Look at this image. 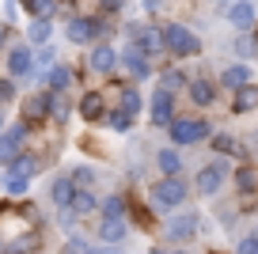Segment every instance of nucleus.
Listing matches in <instances>:
<instances>
[{"mask_svg":"<svg viewBox=\"0 0 258 254\" xmlns=\"http://www.w3.org/2000/svg\"><path fill=\"white\" fill-rule=\"evenodd\" d=\"M61 254H95V246H91V243H84L80 235H73L69 243H64V250H61Z\"/></svg>","mask_w":258,"mask_h":254,"instance_id":"34","label":"nucleus"},{"mask_svg":"<svg viewBox=\"0 0 258 254\" xmlns=\"http://www.w3.org/2000/svg\"><path fill=\"white\" fill-rule=\"evenodd\" d=\"M69 178H73V186H80V190H91L99 175H95V167H76V171H73Z\"/></svg>","mask_w":258,"mask_h":254,"instance_id":"28","label":"nucleus"},{"mask_svg":"<svg viewBox=\"0 0 258 254\" xmlns=\"http://www.w3.org/2000/svg\"><path fill=\"white\" fill-rule=\"evenodd\" d=\"M27 38L38 42V46H46V42H49V23H46V19H34L31 31H27Z\"/></svg>","mask_w":258,"mask_h":254,"instance_id":"32","label":"nucleus"},{"mask_svg":"<svg viewBox=\"0 0 258 254\" xmlns=\"http://www.w3.org/2000/svg\"><path fill=\"white\" fill-rule=\"evenodd\" d=\"M23 141H27V125L19 121V125H12L8 133H0V159H16L19 156V148H23Z\"/></svg>","mask_w":258,"mask_h":254,"instance_id":"9","label":"nucleus"},{"mask_svg":"<svg viewBox=\"0 0 258 254\" xmlns=\"http://www.w3.org/2000/svg\"><path fill=\"white\" fill-rule=\"evenodd\" d=\"M73 194H76V186H73V178H69V175L53 178V186H49V198H53L57 209H69V205H73Z\"/></svg>","mask_w":258,"mask_h":254,"instance_id":"15","label":"nucleus"},{"mask_svg":"<svg viewBox=\"0 0 258 254\" xmlns=\"http://www.w3.org/2000/svg\"><path fill=\"white\" fill-rule=\"evenodd\" d=\"M99 216H125V201H121L118 194L103 198V201H99Z\"/></svg>","mask_w":258,"mask_h":254,"instance_id":"27","label":"nucleus"},{"mask_svg":"<svg viewBox=\"0 0 258 254\" xmlns=\"http://www.w3.org/2000/svg\"><path fill=\"white\" fill-rule=\"evenodd\" d=\"M0 46H4V27H0Z\"/></svg>","mask_w":258,"mask_h":254,"instance_id":"43","label":"nucleus"},{"mask_svg":"<svg viewBox=\"0 0 258 254\" xmlns=\"http://www.w3.org/2000/svg\"><path fill=\"white\" fill-rule=\"evenodd\" d=\"M69 88H73V69L57 65V69L49 72V91H69Z\"/></svg>","mask_w":258,"mask_h":254,"instance_id":"23","label":"nucleus"},{"mask_svg":"<svg viewBox=\"0 0 258 254\" xmlns=\"http://www.w3.org/2000/svg\"><path fill=\"white\" fill-rule=\"evenodd\" d=\"M34 171H38V156H31V152H19V156L8 163V175L12 178H31Z\"/></svg>","mask_w":258,"mask_h":254,"instance_id":"18","label":"nucleus"},{"mask_svg":"<svg viewBox=\"0 0 258 254\" xmlns=\"http://www.w3.org/2000/svg\"><path fill=\"white\" fill-rule=\"evenodd\" d=\"M0 254H4V243H0Z\"/></svg>","mask_w":258,"mask_h":254,"instance_id":"45","label":"nucleus"},{"mask_svg":"<svg viewBox=\"0 0 258 254\" xmlns=\"http://www.w3.org/2000/svg\"><path fill=\"white\" fill-rule=\"evenodd\" d=\"M224 178H228V163H224V159H213V163H205L202 171H198V194H205V198L220 194Z\"/></svg>","mask_w":258,"mask_h":254,"instance_id":"5","label":"nucleus"},{"mask_svg":"<svg viewBox=\"0 0 258 254\" xmlns=\"http://www.w3.org/2000/svg\"><path fill=\"white\" fill-rule=\"evenodd\" d=\"M182 84H186V80H182V72H175V69L160 76V91H167V95H175V91L182 88Z\"/></svg>","mask_w":258,"mask_h":254,"instance_id":"31","label":"nucleus"},{"mask_svg":"<svg viewBox=\"0 0 258 254\" xmlns=\"http://www.w3.org/2000/svg\"><path fill=\"white\" fill-rule=\"evenodd\" d=\"M171 254H190V250H171Z\"/></svg>","mask_w":258,"mask_h":254,"instance_id":"44","label":"nucleus"},{"mask_svg":"<svg viewBox=\"0 0 258 254\" xmlns=\"http://www.w3.org/2000/svg\"><path fill=\"white\" fill-rule=\"evenodd\" d=\"M121 69H125L133 80H148V76H152V69H148V57L141 53L137 46H129L125 53H121Z\"/></svg>","mask_w":258,"mask_h":254,"instance_id":"10","label":"nucleus"},{"mask_svg":"<svg viewBox=\"0 0 258 254\" xmlns=\"http://www.w3.org/2000/svg\"><path fill=\"white\" fill-rule=\"evenodd\" d=\"M190 99L198 106H209L217 99V88H213V80H190Z\"/></svg>","mask_w":258,"mask_h":254,"instance_id":"21","label":"nucleus"},{"mask_svg":"<svg viewBox=\"0 0 258 254\" xmlns=\"http://www.w3.org/2000/svg\"><path fill=\"white\" fill-rule=\"evenodd\" d=\"M235 186H239V194H254L258 190V175L250 167H239V171H235Z\"/></svg>","mask_w":258,"mask_h":254,"instance_id":"25","label":"nucleus"},{"mask_svg":"<svg viewBox=\"0 0 258 254\" xmlns=\"http://www.w3.org/2000/svg\"><path fill=\"white\" fill-rule=\"evenodd\" d=\"M95 254H118V250H110V246H99V250Z\"/></svg>","mask_w":258,"mask_h":254,"instance_id":"41","label":"nucleus"},{"mask_svg":"<svg viewBox=\"0 0 258 254\" xmlns=\"http://www.w3.org/2000/svg\"><path fill=\"white\" fill-rule=\"evenodd\" d=\"M31 69H34V53L27 46H16L8 53V76H16V80H23V76H31Z\"/></svg>","mask_w":258,"mask_h":254,"instance_id":"12","label":"nucleus"},{"mask_svg":"<svg viewBox=\"0 0 258 254\" xmlns=\"http://www.w3.org/2000/svg\"><path fill=\"white\" fill-rule=\"evenodd\" d=\"M152 209L156 213H171V209H178L186 198H190V190H186L182 178H160V182H152Z\"/></svg>","mask_w":258,"mask_h":254,"instance_id":"1","label":"nucleus"},{"mask_svg":"<svg viewBox=\"0 0 258 254\" xmlns=\"http://www.w3.org/2000/svg\"><path fill=\"white\" fill-rule=\"evenodd\" d=\"M213 148H217V156H235V159L247 156V148H243L232 133H217V137H213Z\"/></svg>","mask_w":258,"mask_h":254,"instance_id":"20","label":"nucleus"},{"mask_svg":"<svg viewBox=\"0 0 258 254\" xmlns=\"http://www.w3.org/2000/svg\"><path fill=\"white\" fill-rule=\"evenodd\" d=\"M110 125L118 129V133H125L129 125H133V114H125V110H118V114H110Z\"/></svg>","mask_w":258,"mask_h":254,"instance_id":"35","label":"nucleus"},{"mask_svg":"<svg viewBox=\"0 0 258 254\" xmlns=\"http://www.w3.org/2000/svg\"><path fill=\"white\" fill-rule=\"evenodd\" d=\"M148 114H152L156 125H171V121H175V118H171V114H175V99H171L167 91L156 88V95H152V110H148Z\"/></svg>","mask_w":258,"mask_h":254,"instance_id":"13","label":"nucleus"},{"mask_svg":"<svg viewBox=\"0 0 258 254\" xmlns=\"http://www.w3.org/2000/svg\"><path fill=\"white\" fill-rule=\"evenodd\" d=\"M121 110L137 118V110H141V95H137V88H125V91H121Z\"/></svg>","mask_w":258,"mask_h":254,"instance_id":"33","label":"nucleus"},{"mask_svg":"<svg viewBox=\"0 0 258 254\" xmlns=\"http://www.w3.org/2000/svg\"><path fill=\"white\" fill-rule=\"evenodd\" d=\"M73 216H91V213H99V198H95V190H80L76 186V194H73Z\"/></svg>","mask_w":258,"mask_h":254,"instance_id":"16","label":"nucleus"},{"mask_svg":"<svg viewBox=\"0 0 258 254\" xmlns=\"http://www.w3.org/2000/svg\"><path fill=\"white\" fill-rule=\"evenodd\" d=\"M254 42H258V31H254Z\"/></svg>","mask_w":258,"mask_h":254,"instance_id":"46","label":"nucleus"},{"mask_svg":"<svg viewBox=\"0 0 258 254\" xmlns=\"http://www.w3.org/2000/svg\"><path fill=\"white\" fill-rule=\"evenodd\" d=\"M0 99H12V84L8 80H0Z\"/></svg>","mask_w":258,"mask_h":254,"instance_id":"39","label":"nucleus"},{"mask_svg":"<svg viewBox=\"0 0 258 254\" xmlns=\"http://www.w3.org/2000/svg\"><path fill=\"white\" fill-rule=\"evenodd\" d=\"M254 46H258V42H250V38H243V42H235V49H239V53H243V57H250V53H254Z\"/></svg>","mask_w":258,"mask_h":254,"instance_id":"38","label":"nucleus"},{"mask_svg":"<svg viewBox=\"0 0 258 254\" xmlns=\"http://www.w3.org/2000/svg\"><path fill=\"white\" fill-rule=\"evenodd\" d=\"M0 125H4V121H0Z\"/></svg>","mask_w":258,"mask_h":254,"instance_id":"47","label":"nucleus"},{"mask_svg":"<svg viewBox=\"0 0 258 254\" xmlns=\"http://www.w3.org/2000/svg\"><path fill=\"white\" fill-rule=\"evenodd\" d=\"M49 114V91L46 95H31V103H27V118H46Z\"/></svg>","mask_w":258,"mask_h":254,"instance_id":"29","label":"nucleus"},{"mask_svg":"<svg viewBox=\"0 0 258 254\" xmlns=\"http://www.w3.org/2000/svg\"><path fill=\"white\" fill-rule=\"evenodd\" d=\"M152 254H171V250H160V246H156V250H152Z\"/></svg>","mask_w":258,"mask_h":254,"instance_id":"42","label":"nucleus"},{"mask_svg":"<svg viewBox=\"0 0 258 254\" xmlns=\"http://www.w3.org/2000/svg\"><path fill=\"white\" fill-rule=\"evenodd\" d=\"M91 69L99 72V76H110L114 69H118V57H114L110 46H95L91 49Z\"/></svg>","mask_w":258,"mask_h":254,"instance_id":"17","label":"nucleus"},{"mask_svg":"<svg viewBox=\"0 0 258 254\" xmlns=\"http://www.w3.org/2000/svg\"><path fill=\"white\" fill-rule=\"evenodd\" d=\"M228 23L239 27V31H250L254 27V4L250 0H232L228 4Z\"/></svg>","mask_w":258,"mask_h":254,"instance_id":"11","label":"nucleus"},{"mask_svg":"<svg viewBox=\"0 0 258 254\" xmlns=\"http://www.w3.org/2000/svg\"><path fill=\"white\" fill-rule=\"evenodd\" d=\"M125 235H129V220L125 216H99V239H103V243L118 246Z\"/></svg>","mask_w":258,"mask_h":254,"instance_id":"7","label":"nucleus"},{"mask_svg":"<svg viewBox=\"0 0 258 254\" xmlns=\"http://www.w3.org/2000/svg\"><path fill=\"white\" fill-rule=\"evenodd\" d=\"M235 254H258V231H254V235H247V239H239Z\"/></svg>","mask_w":258,"mask_h":254,"instance_id":"37","label":"nucleus"},{"mask_svg":"<svg viewBox=\"0 0 258 254\" xmlns=\"http://www.w3.org/2000/svg\"><path fill=\"white\" fill-rule=\"evenodd\" d=\"M167 133H171V141H175L178 148H186V144H202L213 129H209V121H202V118H175L167 125Z\"/></svg>","mask_w":258,"mask_h":254,"instance_id":"2","label":"nucleus"},{"mask_svg":"<svg viewBox=\"0 0 258 254\" xmlns=\"http://www.w3.org/2000/svg\"><path fill=\"white\" fill-rule=\"evenodd\" d=\"M129 46H137L145 57H152V53H160V49H167V42H163V31H160V27H141V23H133V27H129Z\"/></svg>","mask_w":258,"mask_h":254,"instance_id":"4","label":"nucleus"},{"mask_svg":"<svg viewBox=\"0 0 258 254\" xmlns=\"http://www.w3.org/2000/svg\"><path fill=\"white\" fill-rule=\"evenodd\" d=\"M27 12H31L34 19H46L49 23V16L57 12V0H27Z\"/></svg>","mask_w":258,"mask_h":254,"instance_id":"24","label":"nucleus"},{"mask_svg":"<svg viewBox=\"0 0 258 254\" xmlns=\"http://www.w3.org/2000/svg\"><path fill=\"white\" fill-rule=\"evenodd\" d=\"M220 84H224V88H232V91L247 88V84H250V69H247V65H232V69L220 72Z\"/></svg>","mask_w":258,"mask_h":254,"instance_id":"19","label":"nucleus"},{"mask_svg":"<svg viewBox=\"0 0 258 254\" xmlns=\"http://www.w3.org/2000/svg\"><path fill=\"white\" fill-rule=\"evenodd\" d=\"M42 239H38V231H31V235H23V239H16V243H8V254H27V250H34Z\"/></svg>","mask_w":258,"mask_h":254,"instance_id":"30","label":"nucleus"},{"mask_svg":"<svg viewBox=\"0 0 258 254\" xmlns=\"http://www.w3.org/2000/svg\"><path fill=\"white\" fill-rule=\"evenodd\" d=\"M99 34V27H95V19H84V16H76V19H69V27H64V38L73 42V46H84V42H91Z\"/></svg>","mask_w":258,"mask_h":254,"instance_id":"8","label":"nucleus"},{"mask_svg":"<svg viewBox=\"0 0 258 254\" xmlns=\"http://www.w3.org/2000/svg\"><path fill=\"white\" fill-rule=\"evenodd\" d=\"M99 4H103L106 12H114V8H121V0H99Z\"/></svg>","mask_w":258,"mask_h":254,"instance_id":"40","label":"nucleus"},{"mask_svg":"<svg viewBox=\"0 0 258 254\" xmlns=\"http://www.w3.org/2000/svg\"><path fill=\"white\" fill-rule=\"evenodd\" d=\"M156 167H160L163 178H178V171H182V156H178L175 148H160V152H156Z\"/></svg>","mask_w":258,"mask_h":254,"instance_id":"14","label":"nucleus"},{"mask_svg":"<svg viewBox=\"0 0 258 254\" xmlns=\"http://www.w3.org/2000/svg\"><path fill=\"white\" fill-rule=\"evenodd\" d=\"M4 190H8L12 194V198H19V194H27V178H4Z\"/></svg>","mask_w":258,"mask_h":254,"instance_id":"36","label":"nucleus"},{"mask_svg":"<svg viewBox=\"0 0 258 254\" xmlns=\"http://www.w3.org/2000/svg\"><path fill=\"white\" fill-rule=\"evenodd\" d=\"M235 110H239V114L258 110V88H254V84H247V88L235 91Z\"/></svg>","mask_w":258,"mask_h":254,"instance_id":"22","label":"nucleus"},{"mask_svg":"<svg viewBox=\"0 0 258 254\" xmlns=\"http://www.w3.org/2000/svg\"><path fill=\"white\" fill-rule=\"evenodd\" d=\"M163 42H167V49L175 57H194L198 49H202V38L194 31H186L182 23H167L163 27Z\"/></svg>","mask_w":258,"mask_h":254,"instance_id":"3","label":"nucleus"},{"mask_svg":"<svg viewBox=\"0 0 258 254\" xmlns=\"http://www.w3.org/2000/svg\"><path fill=\"white\" fill-rule=\"evenodd\" d=\"M194 235H198V216L194 213L171 216V220L163 224V239H167V243H190Z\"/></svg>","mask_w":258,"mask_h":254,"instance_id":"6","label":"nucleus"},{"mask_svg":"<svg viewBox=\"0 0 258 254\" xmlns=\"http://www.w3.org/2000/svg\"><path fill=\"white\" fill-rule=\"evenodd\" d=\"M80 114H84L88 121L103 118V95H84V103H80Z\"/></svg>","mask_w":258,"mask_h":254,"instance_id":"26","label":"nucleus"}]
</instances>
